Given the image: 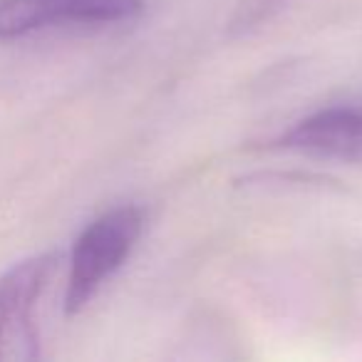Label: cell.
<instances>
[{
	"label": "cell",
	"mask_w": 362,
	"mask_h": 362,
	"mask_svg": "<svg viewBox=\"0 0 362 362\" xmlns=\"http://www.w3.org/2000/svg\"><path fill=\"white\" fill-rule=\"evenodd\" d=\"M286 0H238L236 13L231 18L233 30H251L258 23L268 21Z\"/></svg>",
	"instance_id": "5b68a950"
},
{
	"label": "cell",
	"mask_w": 362,
	"mask_h": 362,
	"mask_svg": "<svg viewBox=\"0 0 362 362\" xmlns=\"http://www.w3.org/2000/svg\"><path fill=\"white\" fill-rule=\"evenodd\" d=\"M144 228V214L136 206H119L102 214L75 241L65 291V313L77 315L105 281L134 251Z\"/></svg>",
	"instance_id": "6da1fadb"
},
{
	"label": "cell",
	"mask_w": 362,
	"mask_h": 362,
	"mask_svg": "<svg viewBox=\"0 0 362 362\" xmlns=\"http://www.w3.org/2000/svg\"><path fill=\"white\" fill-rule=\"evenodd\" d=\"M55 266V253H40L0 276V362H30L40 357L33 313Z\"/></svg>",
	"instance_id": "7a4b0ae2"
},
{
	"label": "cell",
	"mask_w": 362,
	"mask_h": 362,
	"mask_svg": "<svg viewBox=\"0 0 362 362\" xmlns=\"http://www.w3.org/2000/svg\"><path fill=\"white\" fill-rule=\"evenodd\" d=\"M141 11V0H0V40L65 23H119Z\"/></svg>",
	"instance_id": "3957f363"
},
{
	"label": "cell",
	"mask_w": 362,
	"mask_h": 362,
	"mask_svg": "<svg viewBox=\"0 0 362 362\" xmlns=\"http://www.w3.org/2000/svg\"><path fill=\"white\" fill-rule=\"evenodd\" d=\"M276 144L283 149L362 164V107H332L305 117Z\"/></svg>",
	"instance_id": "277c9868"
}]
</instances>
